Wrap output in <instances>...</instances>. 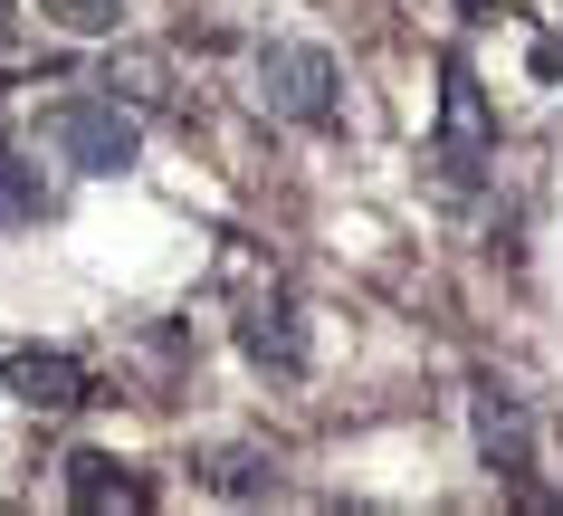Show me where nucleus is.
<instances>
[{"label":"nucleus","instance_id":"obj_4","mask_svg":"<svg viewBox=\"0 0 563 516\" xmlns=\"http://www.w3.org/2000/svg\"><path fill=\"white\" fill-rule=\"evenodd\" d=\"M440 77H449V96H440V173H449V183H477V163H497V124H487V96H477V77H468V67H459V58H449L440 67Z\"/></svg>","mask_w":563,"mask_h":516},{"label":"nucleus","instance_id":"obj_11","mask_svg":"<svg viewBox=\"0 0 563 516\" xmlns=\"http://www.w3.org/2000/svg\"><path fill=\"white\" fill-rule=\"evenodd\" d=\"M106 96H124V106H173L163 58H115V67H106Z\"/></svg>","mask_w":563,"mask_h":516},{"label":"nucleus","instance_id":"obj_10","mask_svg":"<svg viewBox=\"0 0 563 516\" xmlns=\"http://www.w3.org/2000/svg\"><path fill=\"white\" fill-rule=\"evenodd\" d=\"M38 10H48V20H58L67 39H115L134 0H38Z\"/></svg>","mask_w":563,"mask_h":516},{"label":"nucleus","instance_id":"obj_13","mask_svg":"<svg viewBox=\"0 0 563 516\" xmlns=\"http://www.w3.org/2000/svg\"><path fill=\"white\" fill-rule=\"evenodd\" d=\"M459 10H468V20H487V0H459Z\"/></svg>","mask_w":563,"mask_h":516},{"label":"nucleus","instance_id":"obj_9","mask_svg":"<svg viewBox=\"0 0 563 516\" xmlns=\"http://www.w3.org/2000/svg\"><path fill=\"white\" fill-rule=\"evenodd\" d=\"M30 220H48V183H38V163L0 153V230H30Z\"/></svg>","mask_w":563,"mask_h":516},{"label":"nucleus","instance_id":"obj_3","mask_svg":"<svg viewBox=\"0 0 563 516\" xmlns=\"http://www.w3.org/2000/svg\"><path fill=\"white\" fill-rule=\"evenodd\" d=\"M468 430H477V459H487L497 479H516V487L534 479V411H526V393L477 383L468 393Z\"/></svg>","mask_w":563,"mask_h":516},{"label":"nucleus","instance_id":"obj_6","mask_svg":"<svg viewBox=\"0 0 563 516\" xmlns=\"http://www.w3.org/2000/svg\"><path fill=\"white\" fill-rule=\"evenodd\" d=\"M239 354L258 373H306V316H297V297H249L239 306Z\"/></svg>","mask_w":563,"mask_h":516},{"label":"nucleus","instance_id":"obj_2","mask_svg":"<svg viewBox=\"0 0 563 516\" xmlns=\"http://www.w3.org/2000/svg\"><path fill=\"white\" fill-rule=\"evenodd\" d=\"M258 106L287 124H344V67H334V48H316V39H267L258 48Z\"/></svg>","mask_w":563,"mask_h":516},{"label":"nucleus","instance_id":"obj_7","mask_svg":"<svg viewBox=\"0 0 563 516\" xmlns=\"http://www.w3.org/2000/svg\"><path fill=\"white\" fill-rule=\"evenodd\" d=\"M67 497H77L87 516H106V507H144V479H124L106 450H77V459H67Z\"/></svg>","mask_w":563,"mask_h":516},{"label":"nucleus","instance_id":"obj_5","mask_svg":"<svg viewBox=\"0 0 563 516\" xmlns=\"http://www.w3.org/2000/svg\"><path fill=\"white\" fill-rule=\"evenodd\" d=\"M0 393H20L30 411H48V421H58V411H77V402H87V364H77L67 344H20V354L0 364Z\"/></svg>","mask_w":563,"mask_h":516},{"label":"nucleus","instance_id":"obj_1","mask_svg":"<svg viewBox=\"0 0 563 516\" xmlns=\"http://www.w3.org/2000/svg\"><path fill=\"white\" fill-rule=\"evenodd\" d=\"M38 144L58 153V163H77V173H96V183H115V173L144 163V124H134L124 96H58L38 116Z\"/></svg>","mask_w":563,"mask_h":516},{"label":"nucleus","instance_id":"obj_8","mask_svg":"<svg viewBox=\"0 0 563 516\" xmlns=\"http://www.w3.org/2000/svg\"><path fill=\"white\" fill-rule=\"evenodd\" d=\"M201 479L220 487V497H277V450H258V440H230V450L201 459Z\"/></svg>","mask_w":563,"mask_h":516},{"label":"nucleus","instance_id":"obj_12","mask_svg":"<svg viewBox=\"0 0 563 516\" xmlns=\"http://www.w3.org/2000/svg\"><path fill=\"white\" fill-rule=\"evenodd\" d=\"M10 39H20V10H10V0H0V48H10Z\"/></svg>","mask_w":563,"mask_h":516}]
</instances>
